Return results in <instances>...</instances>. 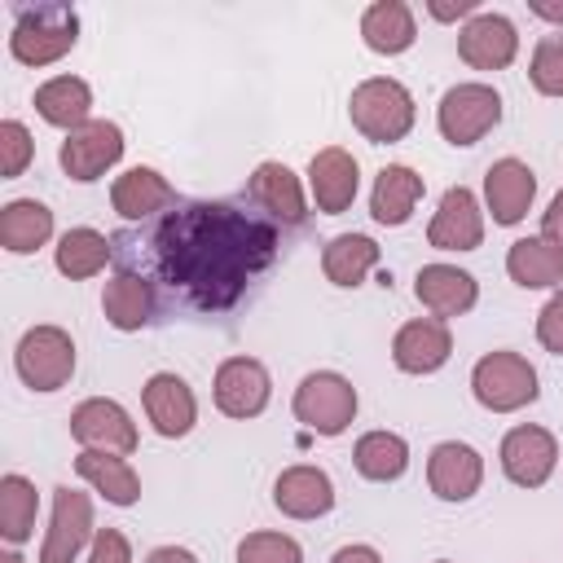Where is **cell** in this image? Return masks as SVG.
I'll list each match as a JSON object with an SVG mask.
<instances>
[{
  "mask_svg": "<svg viewBox=\"0 0 563 563\" xmlns=\"http://www.w3.org/2000/svg\"><path fill=\"white\" fill-rule=\"evenodd\" d=\"M158 273L202 312L233 308L277 255V224L233 202H185L154 233Z\"/></svg>",
  "mask_w": 563,
  "mask_h": 563,
  "instance_id": "obj_1",
  "label": "cell"
},
{
  "mask_svg": "<svg viewBox=\"0 0 563 563\" xmlns=\"http://www.w3.org/2000/svg\"><path fill=\"white\" fill-rule=\"evenodd\" d=\"M347 119L352 128L369 141V145H396L413 132V119H418V106H413V92L391 79V75H374V79H361L347 97Z\"/></svg>",
  "mask_w": 563,
  "mask_h": 563,
  "instance_id": "obj_2",
  "label": "cell"
},
{
  "mask_svg": "<svg viewBox=\"0 0 563 563\" xmlns=\"http://www.w3.org/2000/svg\"><path fill=\"white\" fill-rule=\"evenodd\" d=\"M79 40V13L70 4H26L13 18L9 53L22 66H53Z\"/></svg>",
  "mask_w": 563,
  "mask_h": 563,
  "instance_id": "obj_3",
  "label": "cell"
},
{
  "mask_svg": "<svg viewBox=\"0 0 563 563\" xmlns=\"http://www.w3.org/2000/svg\"><path fill=\"white\" fill-rule=\"evenodd\" d=\"M471 396L488 409V413H519L541 396V378L537 365L510 347L484 352L471 365Z\"/></svg>",
  "mask_w": 563,
  "mask_h": 563,
  "instance_id": "obj_4",
  "label": "cell"
},
{
  "mask_svg": "<svg viewBox=\"0 0 563 563\" xmlns=\"http://www.w3.org/2000/svg\"><path fill=\"white\" fill-rule=\"evenodd\" d=\"M356 387L352 378H343L339 369H312L299 378L295 396H290V413L295 422H303L317 435H343L356 422Z\"/></svg>",
  "mask_w": 563,
  "mask_h": 563,
  "instance_id": "obj_5",
  "label": "cell"
},
{
  "mask_svg": "<svg viewBox=\"0 0 563 563\" xmlns=\"http://www.w3.org/2000/svg\"><path fill=\"white\" fill-rule=\"evenodd\" d=\"M497 123H501V92L493 84H479V79L444 88V97L435 106V128L453 150L484 141Z\"/></svg>",
  "mask_w": 563,
  "mask_h": 563,
  "instance_id": "obj_6",
  "label": "cell"
},
{
  "mask_svg": "<svg viewBox=\"0 0 563 563\" xmlns=\"http://www.w3.org/2000/svg\"><path fill=\"white\" fill-rule=\"evenodd\" d=\"M13 369L31 391H62L75 378V339L53 321L31 325L13 347Z\"/></svg>",
  "mask_w": 563,
  "mask_h": 563,
  "instance_id": "obj_7",
  "label": "cell"
},
{
  "mask_svg": "<svg viewBox=\"0 0 563 563\" xmlns=\"http://www.w3.org/2000/svg\"><path fill=\"white\" fill-rule=\"evenodd\" d=\"M92 537H97L92 497L70 484L53 488V519H48V532L40 545V563H79L88 554Z\"/></svg>",
  "mask_w": 563,
  "mask_h": 563,
  "instance_id": "obj_8",
  "label": "cell"
},
{
  "mask_svg": "<svg viewBox=\"0 0 563 563\" xmlns=\"http://www.w3.org/2000/svg\"><path fill=\"white\" fill-rule=\"evenodd\" d=\"M119 158H123V128L114 119H88L84 128L66 132V141L57 150L62 172L70 180H79V185L101 180Z\"/></svg>",
  "mask_w": 563,
  "mask_h": 563,
  "instance_id": "obj_9",
  "label": "cell"
},
{
  "mask_svg": "<svg viewBox=\"0 0 563 563\" xmlns=\"http://www.w3.org/2000/svg\"><path fill=\"white\" fill-rule=\"evenodd\" d=\"M211 400L224 418H260L273 400V378H268V365L255 361V356H229L220 361L216 378H211Z\"/></svg>",
  "mask_w": 563,
  "mask_h": 563,
  "instance_id": "obj_10",
  "label": "cell"
},
{
  "mask_svg": "<svg viewBox=\"0 0 563 563\" xmlns=\"http://www.w3.org/2000/svg\"><path fill=\"white\" fill-rule=\"evenodd\" d=\"M70 435H75L79 449L123 453V457H128V453L136 449V440H141L132 413H128L119 400H110V396H88V400H79L75 413H70Z\"/></svg>",
  "mask_w": 563,
  "mask_h": 563,
  "instance_id": "obj_11",
  "label": "cell"
},
{
  "mask_svg": "<svg viewBox=\"0 0 563 563\" xmlns=\"http://www.w3.org/2000/svg\"><path fill=\"white\" fill-rule=\"evenodd\" d=\"M497 462H501V471H506L510 484L541 488L554 475V466H559V440H554V431H545L537 422H519V427H510L501 435Z\"/></svg>",
  "mask_w": 563,
  "mask_h": 563,
  "instance_id": "obj_12",
  "label": "cell"
},
{
  "mask_svg": "<svg viewBox=\"0 0 563 563\" xmlns=\"http://www.w3.org/2000/svg\"><path fill=\"white\" fill-rule=\"evenodd\" d=\"M457 57L471 70H506L519 57V31L506 13L479 9L471 22L457 26Z\"/></svg>",
  "mask_w": 563,
  "mask_h": 563,
  "instance_id": "obj_13",
  "label": "cell"
},
{
  "mask_svg": "<svg viewBox=\"0 0 563 563\" xmlns=\"http://www.w3.org/2000/svg\"><path fill=\"white\" fill-rule=\"evenodd\" d=\"M141 409H145L150 427H154L163 440H185V435L194 431V422H198V396H194V387H189L180 374H172V369H158V374L145 378V387H141Z\"/></svg>",
  "mask_w": 563,
  "mask_h": 563,
  "instance_id": "obj_14",
  "label": "cell"
},
{
  "mask_svg": "<svg viewBox=\"0 0 563 563\" xmlns=\"http://www.w3.org/2000/svg\"><path fill=\"white\" fill-rule=\"evenodd\" d=\"M537 202V172L523 158H497L484 172V211L493 216V224L510 229L519 224Z\"/></svg>",
  "mask_w": 563,
  "mask_h": 563,
  "instance_id": "obj_15",
  "label": "cell"
},
{
  "mask_svg": "<svg viewBox=\"0 0 563 563\" xmlns=\"http://www.w3.org/2000/svg\"><path fill=\"white\" fill-rule=\"evenodd\" d=\"M427 242L435 251H475L484 242V207L466 185H449L427 224Z\"/></svg>",
  "mask_w": 563,
  "mask_h": 563,
  "instance_id": "obj_16",
  "label": "cell"
},
{
  "mask_svg": "<svg viewBox=\"0 0 563 563\" xmlns=\"http://www.w3.org/2000/svg\"><path fill=\"white\" fill-rule=\"evenodd\" d=\"M484 484V457L466 440H440L427 453V488L440 501H471Z\"/></svg>",
  "mask_w": 563,
  "mask_h": 563,
  "instance_id": "obj_17",
  "label": "cell"
},
{
  "mask_svg": "<svg viewBox=\"0 0 563 563\" xmlns=\"http://www.w3.org/2000/svg\"><path fill=\"white\" fill-rule=\"evenodd\" d=\"M361 189V167L343 145H325L308 163V194L321 216H343L356 202Z\"/></svg>",
  "mask_w": 563,
  "mask_h": 563,
  "instance_id": "obj_18",
  "label": "cell"
},
{
  "mask_svg": "<svg viewBox=\"0 0 563 563\" xmlns=\"http://www.w3.org/2000/svg\"><path fill=\"white\" fill-rule=\"evenodd\" d=\"M413 299L431 317L449 321V317H462L479 303V282L457 264H422L413 277Z\"/></svg>",
  "mask_w": 563,
  "mask_h": 563,
  "instance_id": "obj_19",
  "label": "cell"
},
{
  "mask_svg": "<svg viewBox=\"0 0 563 563\" xmlns=\"http://www.w3.org/2000/svg\"><path fill=\"white\" fill-rule=\"evenodd\" d=\"M453 356L449 321L440 317H413L391 334V361L405 374H435Z\"/></svg>",
  "mask_w": 563,
  "mask_h": 563,
  "instance_id": "obj_20",
  "label": "cell"
},
{
  "mask_svg": "<svg viewBox=\"0 0 563 563\" xmlns=\"http://www.w3.org/2000/svg\"><path fill=\"white\" fill-rule=\"evenodd\" d=\"M273 506L286 519H321L334 510V479L312 462H295L273 479Z\"/></svg>",
  "mask_w": 563,
  "mask_h": 563,
  "instance_id": "obj_21",
  "label": "cell"
},
{
  "mask_svg": "<svg viewBox=\"0 0 563 563\" xmlns=\"http://www.w3.org/2000/svg\"><path fill=\"white\" fill-rule=\"evenodd\" d=\"M246 194H251V202H255L260 211H268V220H282V224H303V220H308L303 180H299L286 163H277V158L260 163V167L246 176Z\"/></svg>",
  "mask_w": 563,
  "mask_h": 563,
  "instance_id": "obj_22",
  "label": "cell"
},
{
  "mask_svg": "<svg viewBox=\"0 0 563 563\" xmlns=\"http://www.w3.org/2000/svg\"><path fill=\"white\" fill-rule=\"evenodd\" d=\"M506 273L523 290H559L563 286V242L537 233V238H515L506 251Z\"/></svg>",
  "mask_w": 563,
  "mask_h": 563,
  "instance_id": "obj_23",
  "label": "cell"
},
{
  "mask_svg": "<svg viewBox=\"0 0 563 563\" xmlns=\"http://www.w3.org/2000/svg\"><path fill=\"white\" fill-rule=\"evenodd\" d=\"M361 40L378 57H400L418 40V18L405 0H374L361 13Z\"/></svg>",
  "mask_w": 563,
  "mask_h": 563,
  "instance_id": "obj_24",
  "label": "cell"
},
{
  "mask_svg": "<svg viewBox=\"0 0 563 563\" xmlns=\"http://www.w3.org/2000/svg\"><path fill=\"white\" fill-rule=\"evenodd\" d=\"M422 176L409 167V163H387L378 176H374V189H369V216L387 229H400L409 224L413 207L422 202Z\"/></svg>",
  "mask_w": 563,
  "mask_h": 563,
  "instance_id": "obj_25",
  "label": "cell"
},
{
  "mask_svg": "<svg viewBox=\"0 0 563 563\" xmlns=\"http://www.w3.org/2000/svg\"><path fill=\"white\" fill-rule=\"evenodd\" d=\"M75 475L101 493L110 506H136L141 501V475L123 453H97V449H79L75 457Z\"/></svg>",
  "mask_w": 563,
  "mask_h": 563,
  "instance_id": "obj_26",
  "label": "cell"
},
{
  "mask_svg": "<svg viewBox=\"0 0 563 563\" xmlns=\"http://www.w3.org/2000/svg\"><path fill=\"white\" fill-rule=\"evenodd\" d=\"M110 207L123 220H145L154 211L176 207V189L167 185V176L158 167H128L123 176H114L110 185Z\"/></svg>",
  "mask_w": 563,
  "mask_h": 563,
  "instance_id": "obj_27",
  "label": "cell"
},
{
  "mask_svg": "<svg viewBox=\"0 0 563 563\" xmlns=\"http://www.w3.org/2000/svg\"><path fill=\"white\" fill-rule=\"evenodd\" d=\"M383 260V246L369 233H334L321 251V273L339 290H356Z\"/></svg>",
  "mask_w": 563,
  "mask_h": 563,
  "instance_id": "obj_28",
  "label": "cell"
},
{
  "mask_svg": "<svg viewBox=\"0 0 563 563\" xmlns=\"http://www.w3.org/2000/svg\"><path fill=\"white\" fill-rule=\"evenodd\" d=\"M31 101H35V114L44 123L62 128V132H75V128H84L92 119V88L79 75H53V79H44Z\"/></svg>",
  "mask_w": 563,
  "mask_h": 563,
  "instance_id": "obj_29",
  "label": "cell"
},
{
  "mask_svg": "<svg viewBox=\"0 0 563 563\" xmlns=\"http://www.w3.org/2000/svg\"><path fill=\"white\" fill-rule=\"evenodd\" d=\"M101 312H106V321H110L114 330H123V334L145 330L150 317H154V286H150V277H141V273H132V268H119V273L106 282V290H101Z\"/></svg>",
  "mask_w": 563,
  "mask_h": 563,
  "instance_id": "obj_30",
  "label": "cell"
},
{
  "mask_svg": "<svg viewBox=\"0 0 563 563\" xmlns=\"http://www.w3.org/2000/svg\"><path fill=\"white\" fill-rule=\"evenodd\" d=\"M53 238V211L40 198H13L0 207V246L9 255H35Z\"/></svg>",
  "mask_w": 563,
  "mask_h": 563,
  "instance_id": "obj_31",
  "label": "cell"
},
{
  "mask_svg": "<svg viewBox=\"0 0 563 563\" xmlns=\"http://www.w3.org/2000/svg\"><path fill=\"white\" fill-rule=\"evenodd\" d=\"M110 238L101 233V229H88V224H75V229H66L62 238H57V246H53V264H57V273L62 277H70V282H84V277H97L106 264H110Z\"/></svg>",
  "mask_w": 563,
  "mask_h": 563,
  "instance_id": "obj_32",
  "label": "cell"
},
{
  "mask_svg": "<svg viewBox=\"0 0 563 563\" xmlns=\"http://www.w3.org/2000/svg\"><path fill=\"white\" fill-rule=\"evenodd\" d=\"M352 466L369 484H391L409 471V444L396 431H365L352 444Z\"/></svg>",
  "mask_w": 563,
  "mask_h": 563,
  "instance_id": "obj_33",
  "label": "cell"
},
{
  "mask_svg": "<svg viewBox=\"0 0 563 563\" xmlns=\"http://www.w3.org/2000/svg\"><path fill=\"white\" fill-rule=\"evenodd\" d=\"M35 515H40V493L26 475L9 471L0 475V541L22 545L35 537Z\"/></svg>",
  "mask_w": 563,
  "mask_h": 563,
  "instance_id": "obj_34",
  "label": "cell"
},
{
  "mask_svg": "<svg viewBox=\"0 0 563 563\" xmlns=\"http://www.w3.org/2000/svg\"><path fill=\"white\" fill-rule=\"evenodd\" d=\"M528 79L541 97H563V31L541 35L528 62Z\"/></svg>",
  "mask_w": 563,
  "mask_h": 563,
  "instance_id": "obj_35",
  "label": "cell"
},
{
  "mask_svg": "<svg viewBox=\"0 0 563 563\" xmlns=\"http://www.w3.org/2000/svg\"><path fill=\"white\" fill-rule=\"evenodd\" d=\"M238 563H303V545L286 532H246L238 541Z\"/></svg>",
  "mask_w": 563,
  "mask_h": 563,
  "instance_id": "obj_36",
  "label": "cell"
},
{
  "mask_svg": "<svg viewBox=\"0 0 563 563\" xmlns=\"http://www.w3.org/2000/svg\"><path fill=\"white\" fill-rule=\"evenodd\" d=\"M35 158V141H31V128L18 123V119H4L0 123V180H18Z\"/></svg>",
  "mask_w": 563,
  "mask_h": 563,
  "instance_id": "obj_37",
  "label": "cell"
},
{
  "mask_svg": "<svg viewBox=\"0 0 563 563\" xmlns=\"http://www.w3.org/2000/svg\"><path fill=\"white\" fill-rule=\"evenodd\" d=\"M537 343L554 356H563V286L541 303L537 312Z\"/></svg>",
  "mask_w": 563,
  "mask_h": 563,
  "instance_id": "obj_38",
  "label": "cell"
},
{
  "mask_svg": "<svg viewBox=\"0 0 563 563\" xmlns=\"http://www.w3.org/2000/svg\"><path fill=\"white\" fill-rule=\"evenodd\" d=\"M84 563H132V545H128V537L119 528H97Z\"/></svg>",
  "mask_w": 563,
  "mask_h": 563,
  "instance_id": "obj_39",
  "label": "cell"
},
{
  "mask_svg": "<svg viewBox=\"0 0 563 563\" xmlns=\"http://www.w3.org/2000/svg\"><path fill=\"white\" fill-rule=\"evenodd\" d=\"M479 9H484L479 0H453V4H444V0H431V4H427V13H431L435 22H471Z\"/></svg>",
  "mask_w": 563,
  "mask_h": 563,
  "instance_id": "obj_40",
  "label": "cell"
},
{
  "mask_svg": "<svg viewBox=\"0 0 563 563\" xmlns=\"http://www.w3.org/2000/svg\"><path fill=\"white\" fill-rule=\"evenodd\" d=\"M330 563H383V554L374 545H365V541H352V545H339L330 554Z\"/></svg>",
  "mask_w": 563,
  "mask_h": 563,
  "instance_id": "obj_41",
  "label": "cell"
},
{
  "mask_svg": "<svg viewBox=\"0 0 563 563\" xmlns=\"http://www.w3.org/2000/svg\"><path fill=\"white\" fill-rule=\"evenodd\" d=\"M541 233L545 238H554V242H563V189L550 198V207L541 211Z\"/></svg>",
  "mask_w": 563,
  "mask_h": 563,
  "instance_id": "obj_42",
  "label": "cell"
},
{
  "mask_svg": "<svg viewBox=\"0 0 563 563\" xmlns=\"http://www.w3.org/2000/svg\"><path fill=\"white\" fill-rule=\"evenodd\" d=\"M145 563H198V554L185 550V545H154V550L145 554Z\"/></svg>",
  "mask_w": 563,
  "mask_h": 563,
  "instance_id": "obj_43",
  "label": "cell"
},
{
  "mask_svg": "<svg viewBox=\"0 0 563 563\" xmlns=\"http://www.w3.org/2000/svg\"><path fill=\"white\" fill-rule=\"evenodd\" d=\"M528 13L545 18V22H563V4H545V0H528Z\"/></svg>",
  "mask_w": 563,
  "mask_h": 563,
  "instance_id": "obj_44",
  "label": "cell"
},
{
  "mask_svg": "<svg viewBox=\"0 0 563 563\" xmlns=\"http://www.w3.org/2000/svg\"><path fill=\"white\" fill-rule=\"evenodd\" d=\"M0 563H26V559L18 554V545H4V554H0Z\"/></svg>",
  "mask_w": 563,
  "mask_h": 563,
  "instance_id": "obj_45",
  "label": "cell"
},
{
  "mask_svg": "<svg viewBox=\"0 0 563 563\" xmlns=\"http://www.w3.org/2000/svg\"><path fill=\"white\" fill-rule=\"evenodd\" d=\"M435 563H449V559H435Z\"/></svg>",
  "mask_w": 563,
  "mask_h": 563,
  "instance_id": "obj_46",
  "label": "cell"
}]
</instances>
